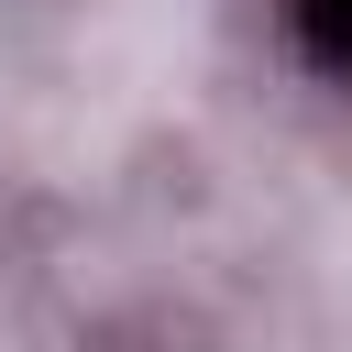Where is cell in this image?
Instances as JSON below:
<instances>
[{
  "instance_id": "1",
  "label": "cell",
  "mask_w": 352,
  "mask_h": 352,
  "mask_svg": "<svg viewBox=\"0 0 352 352\" xmlns=\"http://www.w3.org/2000/svg\"><path fill=\"white\" fill-rule=\"evenodd\" d=\"M297 22H308V44L330 66H352V0H297Z\"/></svg>"
}]
</instances>
